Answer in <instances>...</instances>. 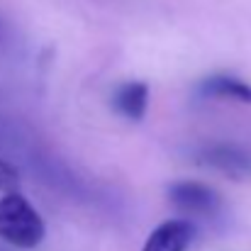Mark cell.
I'll return each instance as SVG.
<instances>
[{
	"instance_id": "1",
	"label": "cell",
	"mask_w": 251,
	"mask_h": 251,
	"mask_svg": "<svg viewBox=\"0 0 251 251\" xmlns=\"http://www.w3.org/2000/svg\"><path fill=\"white\" fill-rule=\"evenodd\" d=\"M47 229L42 215L20 193L0 198V239L15 249H34L42 244Z\"/></svg>"
},
{
	"instance_id": "2",
	"label": "cell",
	"mask_w": 251,
	"mask_h": 251,
	"mask_svg": "<svg viewBox=\"0 0 251 251\" xmlns=\"http://www.w3.org/2000/svg\"><path fill=\"white\" fill-rule=\"evenodd\" d=\"M168 198L183 215L190 217H215L222 210V198L205 183L195 180H178L168 188Z\"/></svg>"
},
{
	"instance_id": "3",
	"label": "cell",
	"mask_w": 251,
	"mask_h": 251,
	"mask_svg": "<svg viewBox=\"0 0 251 251\" xmlns=\"http://www.w3.org/2000/svg\"><path fill=\"white\" fill-rule=\"evenodd\" d=\"M198 164L237 180L251 178V151L239 144H227V142L207 144L198 151Z\"/></svg>"
},
{
	"instance_id": "4",
	"label": "cell",
	"mask_w": 251,
	"mask_h": 251,
	"mask_svg": "<svg viewBox=\"0 0 251 251\" xmlns=\"http://www.w3.org/2000/svg\"><path fill=\"white\" fill-rule=\"evenodd\" d=\"M193 237L195 227L188 220H166L147 237L142 251H188Z\"/></svg>"
},
{
	"instance_id": "5",
	"label": "cell",
	"mask_w": 251,
	"mask_h": 251,
	"mask_svg": "<svg viewBox=\"0 0 251 251\" xmlns=\"http://www.w3.org/2000/svg\"><path fill=\"white\" fill-rule=\"evenodd\" d=\"M112 105L122 117L142 120L147 112V105H149V85L142 83V81L122 83L112 95Z\"/></svg>"
},
{
	"instance_id": "6",
	"label": "cell",
	"mask_w": 251,
	"mask_h": 251,
	"mask_svg": "<svg viewBox=\"0 0 251 251\" xmlns=\"http://www.w3.org/2000/svg\"><path fill=\"white\" fill-rule=\"evenodd\" d=\"M198 93L202 98H222V100L251 102V85L234 78V76H210V78L200 81Z\"/></svg>"
},
{
	"instance_id": "7",
	"label": "cell",
	"mask_w": 251,
	"mask_h": 251,
	"mask_svg": "<svg viewBox=\"0 0 251 251\" xmlns=\"http://www.w3.org/2000/svg\"><path fill=\"white\" fill-rule=\"evenodd\" d=\"M20 185V173L17 168L0 159V193H15Z\"/></svg>"
}]
</instances>
